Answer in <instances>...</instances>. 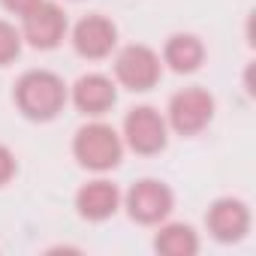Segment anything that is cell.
I'll list each match as a JSON object with an SVG mask.
<instances>
[{
  "instance_id": "2",
  "label": "cell",
  "mask_w": 256,
  "mask_h": 256,
  "mask_svg": "<svg viewBox=\"0 0 256 256\" xmlns=\"http://www.w3.org/2000/svg\"><path fill=\"white\" fill-rule=\"evenodd\" d=\"M72 151H76V157H78L82 166L102 172V169L118 166L124 148H120V136L112 130V126H106V124H88V126H82V130L76 133Z\"/></svg>"
},
{
  "instance_id": "16",
  "label": "cell",
  "mask_w": 256,
  "mask_h": 256,
  "mask_svg": "<svg viewBox=\"0 0 256 256\" xmlns=\"http://www.w3.org/2000/svg\"><path fill=\"white\" fill-rule=\"evenodd\" d=\"M4 4H6V10H12V12H30L36 4H40V0H4Z\"/></svg>"
},
{
  "instance_id": "4",
  "label": "cell",
  "mask_w": 256,
  "mask_h": 256,
  "mask_svg": "<svg viewBox=\"0 0 256 256\" xmlns=\"http://www.w3.org/2000/svg\"><path fill=\"white\" fill-rule=\"evenodd\" d=\"M114 72L130 90H148L160 78V58L145 46H126L114 60Z\"/></svg>"
},
{
  "instance_id": "10",
  "label": "cell",
  "mask_w": 256,
  "mask_h": 256,
  "mask_svg": "<svg viewBox=\"0 0 256 256\" xmlns=\"http://www.w3.org/2000/svg\"><path fill=\"white\" fill-rule=\"evenodd\" d=\"M72 102L84 114H102L114 106V84L106 76H82L72 88Z\"/></svg>"
},
{
  "instance_id": "9",
  "label": "cell",
  "mask_w": 256,
  "mask_h": 256,
  "mask_svg": "<svg viewBox=\"0 0 256 256\" xmlns=\"http://www.w3.org/2000/svg\"><path fill=\"white\" fill-rule=\"evenodd\" d=\"M208 229L217 241H238L250 229V211L238 199H220L208 211Z\"/></svg>"
},
{
  "instance_id": "7",
  "label": "cell",
  "mask_w": 256,
  "mask_h": 256,
  "mask_svg": "<svg viewBox=\"0 0 256 256\" xmlns=\"http://www.w3.org/2000/svg\"><path fill=\"white\" fill-rule=\"evenodd\" d=\"M126 208L139 223H157L172 211V193L160 181H139L126 193Z\"/></svg>"
},
{
  "instance_id": "8",
  "label": "cell",
  "mask_w": 256,
  "mask_h": 256,
  "mask_svg": "<svg viewBox=\"0 0 256 256\" xmlns=\"http://www.w3.org/2000/svg\"><path fill=\"white\" fill-rule=\"evenodd\" d=\"M114 40H118V30L108 18L102 16H88L76 24V34H72V42H76V52L82 58H106L112 48H114Z\"/></svg>"
},
{
  "instance_id": "1",
  "label": "cell",
  "mask_w": 256,
  "mask_h": 256,
  "mask_svg": "<svg viewBox=\"0 0 256 256\" xmlns=\"http://www.w3.org/2000/svg\"><path fill=\"white\" fill-rule=\"evenodd\" d=\"M16 102L18 108L34 118V120H48L54 118L64 102H66V88L54 72L46 70H34L28 76H22V82L16 84Z\"/></svg>"
},
{
  "instance_id": "13",
  "label": "cell",
  "mask_w": 256,
  "mask_h": 256,
  "mask_svg": "<svg viewBox=\"0 0 256 256\" xmlns=\"http://www.w3.org/2000/svg\"><path fill=\"white\" fill-rule=\"evenodd\" d=\"M154 247H157V253H163V256H193V253L199 250V241H196V232H193L190 226L172 223V226H166V229L157 235Z\"/></svg>"
},
{
  "instance_id": "3",
  "label": "cell",
  "mask_w": 256,
  "mask_h": 256,
  "mask_svg": "<svg viewBox=\"0 0 256 256\" xmlns=\"http://www.w3.org/2000/svg\"><path fill=\"white\" fill-rule=\"evenodd\" d=\"M211 114H214V100L202 88H187L175 94L169 102V120L181 136H196L211 120Z\"/></svg>"
},
{
  "instance_id": "14",
  "label": "cell",
  "mask_w": 256,
  "mask_h": 256,
  "mask_svg": "<svg viewBox=\"0 0 256 256\" xmlns=\"http://www.w3.org/2000/svg\"><path fill=\"white\" fill-rule=\"evenodd\" d=\"M22 52V36L12 24L0 22V66H6L10 60H16Z\"/></svg>"
},
{
  "instance_id": "11",
  "label": "cell",
  "mask_w": 256,
  "mask_h": 256,
  "mask_svg": "<svg viewBox=\"0 0 256 256\" xmlns=\"http://www.w3.org/2000/svg\"><path fill=\"white\" fill-rule=\"evenodd\" d=\"M118 199L120 196H118L114 184H108V181H90V184H84L78 190L76 205H78L82 217H88V220H106V217L114 214Z\"/></svg>"
},
{
  "instance_id": "15",
  "label": "cell",
  "mask_w": 256,
  "mask_h": 256,
  "mask_svg": "<svg viewBox=\"0 0 256 256\" xmlns=\"http://www.w3.org/2000/svg\"><path fill=\"white\" fill-rule=\"evenodd\" d=\"M12 172H16V160L4 145H0V184H6L12 178Z\"/></svg>"
},
{
  "instance_id": "5",
  "label": "cell",
  "mask_w": 256,
  "mask_h": 256,
  "mask_svg": "<svg viewBox=\"0 0 256 256\" xmlns=\"http://www.w3.org/2000/svg\"><path fill=\"white\" fill-rule=\"evenodd\" d=\"M124 136L133 151L139 154H157L166 148V124L151 106H139L126 114L124 120Z\"/></svg>"
},
{
  "instance_id": "12",
  "label": "cell",
  "mask_w": 256,
  "mask_h": 256,
  "mask_svg": "<svg viewBox=\"0 0 256 256\" xmlns=\"http://www.w3.org/2000/svg\"><path fill=\"white\" fill-rule=\"evenodd\" d=\"M205 58V48L196 36L190 34H178L166 42V64L175 70V72H193Z\"/></svg>"
},
{
  "instance_id": "6",
  "label": "cell",
  "mask_w": 256,
  "mask_h": 256,
  "mask_svg": "<svg viewBox=\"0 0 256 256\" xmlns=\"http://www.w3.org/2000/svg\"><path fill=\"white\" fill-rule=\"evenodd\" d=\"M66 34V16L60 12L58 4H46V0H40V4L24 12V36L30 40V46L36 48H54Z\"/></svg>"
}]
</instances>
